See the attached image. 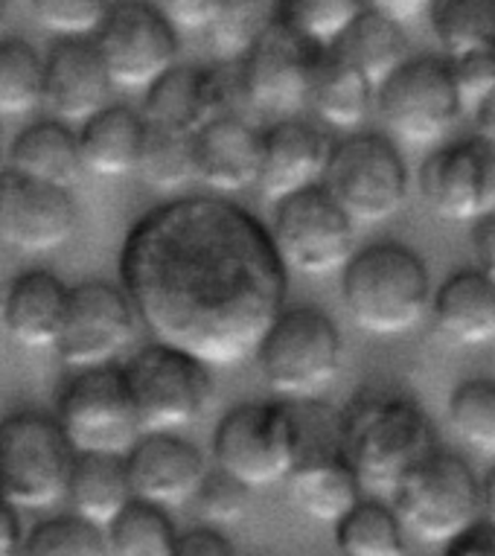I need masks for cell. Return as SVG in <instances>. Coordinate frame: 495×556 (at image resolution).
<instances>
[{
    "label": "cell",
    "instance_id": "obj_1",
    "mask_svg": "<svg viewBox=\"0 0 495 556\" xmlns=\"http://www.w3.org/2000/svg\"><path fill=\"white\" fill-rule=\"evenodd\" d=\"M117 268L152 341L211 370L254 358L289 294V271L266 225L219 195L173 199L140 216Z\"/></svg>",
    "mask_w": 495,
    "mask_h": 556
},
{
    "label": "cell",
    "instance_id": "obj_2",
    "mask_svg": "<svg viewBox=\"0 0 495 556\" xmlns=\"http://www.w3.org/2000/svg\"><path fill=\"white\" fill-rule=\"evenodd\" d=\"M341 448L361 493L391 502L405 475L434 452V426L411 396L365 391L341 414Z\"/></svg>",
    "mask_w": 495,
    "mask_h": 556
},
{
    "label": "cell",
    "instance_id": "obj_3",
    "mask_svg": "<svg viewBox=\"0 0 495 556\" xmlns=\"http://www.w3.org/2000/svg\"><path fill=\"white\" fill-rule=\"evenodd\" d=\"M341 303L367 336H408L429 315V268L403 242H373L341 268Z\"/></svg>",
    "mask_w": 495,
    "mask_h": 556
},
{
    "label": "cell",
    "instance_id": "obj_4",
    "mask_svg": "<svg viewBox=\"0 0 495 556\" xmlns=\"http://www.w3.org/2000/svg\"><path fill=\"white\" fill-rule=\"evenodd\" d=\"M259 374L277 402H313L341 374V332L315 306L283 309L254 353Z\"/></svg>",
    "mask_w": 495,
    "mask_h": 556
},
{
    "label": "cell",
    "instance_id": "obj_5",
    "mask_svg": "<svg viewBox=\"0 0 495 556\" xmlns=\"http://www.w3.org/2000/svg\"><path fill=\"white\" fill-rule=\"evenodd\" d=\"M140 434H178L211 408L213 370L161 341L138 346L119 365Z\"/></svg>",
    "mask_w": 495,
    "mask_h": 556
},
{
    "label": "cell",
    "instance_id": "obj_6",
    "mask_svg": "<svg viewBox=\"0 0 495 556\" xmlns=\"http://www.w3.org/2000/svg\"><path fill=\"white\" fill-rule=\"evenodd\" d=\"M74 448L55 417L15 410L0 420V498L18 513L50 510L65 498Z\"/></svg>",
    "mask_w": 495,
    "mask_h": 556
},
{
    "label": "cell",
    "instance_id": "obj_7",
    "mask_svg": "<svg viewBox=\"0 0 495 556\" xmlns=\"http://www.w3.org/2000/svg\"><path fill=\"white\" fill-rule=\"evenodd\" d=\"M388 504L405 536L422 545H449L452 539L481 521V481L467 460L431 452L405 475Z\"/></svg>",
    "mask_w": 495,
    "mask_h": 556
},
{
    "label": "cell",
    "instance_id": "obj_8",
    "mask_svg": "<svg viewBox=\"0 0 495 556\" xmlns=\"http://www.w3.org/2000/svg\"><path fill=\"white\" fill-rule=\"evenodd\" d=\"M321 187L353 228H373L405 207L408 169L391 137L356 131L332 147Z\"/></svg>",
    "mask_w": 495,
    "mask_h": 556
},
{
    "label": "cell",
    "instance_id": "obj_9",
    "mask_svg": "<svg viewBox=\"0 0 495 556\" xmlns=\"http://www.w3.org/2000/svg\"><path fill=\"white\" fill-rule=\"evenodd\" d=\"M297 455L292 410L285 402H242L213 431V469L248 493L285 483Z\"/></svg>",
    "mask_w": 495,
    "mask_h": 556
},
{
    "label": "cell",
    "instance_id": "obj_10",
    "mask_svg": "<svg viewBox=\"0 0 495 556\" xmlns=\"http://www.w3.org/2000/svg\"><path fill=\"white\" fill-rule=\"evenodd\" d=\"M379 117L388 135L405 147H443L467 114L452 83L449 62L437 55H417L377 91Z\"/></svg>",
    "mask_w": 495,
    "mask_h": 556
},
{
    "label": "cell",
    "instance_id": "obj_11",
    "mask_svg": "<svg viewBox=\"0 0 495 556\" xmlns=\"http://www.w3.org/2000/svg\"><path fill=\"white\" fill-rule=\"evenodd\" d=\"M53 417L74 455L126 457L140 438L119 365L71 376Z\"/></svg>",
    "mask_w": 495,
    "mask_h": 556
},
{
    "label": "cell",
    "instance_id": "obj_12",
    "mask_svg": "<svg viewBox=\"0 0 495 556\" xmlns=\"http://www.w3.org/2000/svg\"><path fill=\"white\" fill-rule=\"evenodd\" d=\"M245 93L239 83V64L221 62L216 67L204 64H175L147 93L140 117L147 128L166 135L195 137L213 119L245 117Z\"/></svg>",
    "mask_w": 495,
    "mask_h": 556
},
{
    "label": "cell",
    "instance_id": "obj_13",
    "mask_svg": "<svg viewBox=\"0 0 495 556\" xmlns=\"http://www.w3.org/2000/svg\"><path fill=\"white\" fill-rule=\"evenodd\" d=\"M268 233L285 271L306 277L341 274L350 256L356 254V228L323 187L303 190L275 204Z\"/></svg>",
    "mask_w": 495,
    "mask_h": 556
},
{
    "label": "cell",
    "instance_id": "obj_14",
    "mask_svg": "<svg viewBox=\"0 0 495 556\" xmlns=\"http://www.w3.org/2000/svg\"><path fill=\"white\" fill-rule=\"evenodd\" d=\"M323 53L327 50H318L292 29L275 24L254 50L237 62L248 114L266 117L268 126L301 117V111L309 105L315 71Z\"/></svg>",
    "mask_w": 495,
    "mask_h": 556
},
{
    "label": "cell",
    "instance_id": "obj_15",
    "mask_svg": "<svg viewBox=\"0 0 495 556\" xmlns=\"http://www.w3.org/2000/svg\"><path fill=\"white\" fill-rule=\"evenodd\" d=\"M140 320L119 286L85 280L71 286L67 315L55 353L74 374L114 367L135 344Z\"/></svg>",
    "mask_w": 495,
    "mask_h": 556
},
{
    "label": "cell",
    "instance_id": "obj_16",
    "mask_svg": "<svg viewBox=\"0 0 495 556\" xmlns=\"http://www.w3.org/2000/svg\"><path fill=\"white\" fill-rule=\"evenodd\" d=\"M93 45L119 91L147 93L178 64V33L149 0H114Z\"/></svg>",
    "mask_w": 495,
    "mask_h": 556
},
{
    "label": "cell",
    "instance_id": "obj_17",
    "mask_svg": "<svg viewBox=\"0 0 495 556\" xmlns=\"http://www.w3.org/2000/svg\"><path fill=\"white\" fill-rule=\"evenodd\" d=\"M420 195L434 216L478 222L495 213V147L481 137L443 143L420 166Z\"/></svg>",
    "mask_w": 495,
    "mask_h": 556
},
{
    "label": "cell",
    "instance_id": "obj_18",
    "mask_svg": "<svg viewBox=\"0 0 495 556\" xmlns=\"http://www.w3.org/2000/svg\"><path fill=\"white\" fill-rule=\"evenodd\" d=\"M76 204L67 190L27 181L3 169L0 175V248L24 256L53 254L71 242Z\"/></svg>",
    "mask_w": 495,
    "mask_h": 556
},
{
    "label": "cell",
    "instance_id": "obj_19",
    "mask_svg": "<svg viewBox=\"0 0 495 556\" xmlns=\"http://www.w3.org/2000/svg\"><path fill=\"white\" fill-rule=\"evenodd\" d=\"M123 460L131 498L166 513L193 502L207 475L199 446L181 434H140Z\"/></svg>",
    "mask_w": 495,
    "mask_h": 556
},
{
    "label": "cell",
    "instance_id": "obj_20",
    "mask_svg": "<svg viewBox=\"0 0 495 556\" xmlns=\"http://www.w3.org/2000/svg\"><path fill=\"white\" fill-rule=\"evenodd\" d=\"M330 137L306 119H280L263 131L257 192L266 204H280L297 192L321 187L332 155Z\"/></svg>",
    "mask_w": 495,
    "mask_h": 556
},
{
    "label": "cell",
    "instance_id": "obj_21",
    "mask_svg": "<svg viewBox=\"0 0 495 556\" xmlns=\"http://www.w3.org/2000/svg\"><path fill=\"white\" fill-rule=\"evenodd\" d=\"M45 62L41 105L50 119L65 126H82L105 109L111 93V79L93 38H67L55 41Z\"/></svg>",
    "mask_w": 495,
    "mask_h": 556
},
{
    "label": "cell",
    "instance_id": "obj_22",
    "mask_svg": "<svg viewBox=\"0 0 495 556\" xmlns=\"http://www.w3.org/2000/svg\"><path fill=\"white\" fill-rule=\"evenodd\" d=\"M71 286L53 271L33 268L0 289V329L24 350H55L65 327Z\"/></svg>",
    "mask_w": 495,
    "mask_h": 556
},
{
    "label": "cell",
    "instance_id": "obj_23",
    "mask_svg": "<svg viewBox=\"0 0 495 556\" xmlns=\"http://www.w3.org/2000/svg\"><path fill=\"white\" fill-rule=\"evenodd\" d=\"M263 131L242 117L213 119L193 137L195 184H204L213 195L230 199L257 187Z\"/></svg>",
    "mask_w": 495,
    "mask_h": 556
},
{
    "label": "cell",
    "instance_id": "obj_24",
    "mask_svg": "<svg viewBox=\"0 0 495 556\" xmlns=\"http://www.w3.org/2000/svg\"><path fill=\"white\" fill-rule=\"evenodd\" d=\"M285 486L303 516L332 528L365 498L361 483L344 457V448H321L301 455L285 478Z\"/></svg>",
    "mask_w": 495,
    "mask_h": 556
},
{
    "label": "cell",
    "instance_id": "obj_25",
    "mask_svg": "<svg viewBox=\"0 0 495 556\" xmlns=\"http://www.w3.org/2000/svg\"><path fill=\"white\" fill-rule=\"evenodd\" d=\"M429 318L455 346H484L495 341V283L478 268L449 274L431 294Z\"/></svg>",
    "mask_w": 495,
    "mask_h": 556
},
{
    "label": "cell",
    "instance_id": "obj_26",
    "mask_svg": "<svg viewBox=\"0 0 495 556\" xmlns=\"http://www.w3.org/2000/svg\"><path fill=\"white\" fill-rule=\"evenodd\" d=\"M79 161L97 178H126L138 173L147 143V123L129 105H105L76 131Z\"/></svg>",
    "mask_w": 495,
    "mask_h": 556
},
{
    "label": "cell",
    "instance_id": "obj_27",
    "mask_svg": "<svg viewBox=\"0 0 495 556\" xmlns=\"http://www.w3.org/2000/svg\"><path fill=\"white\" fill-rule=\"evenodd\" d=\"M3 169L27 181L71 192L85 173L76 131L59 119H38L12 140Z\"/></svg>",
    "mask_w": 495,
    "mask_h": 556
},
{
    "label": "cell",
    "instance_id": "obj_28",
    "mask_svg": "<svg viewBox=\"0 0 495 556\" xmlns=\"http://www.w3.org/2000/svg\"><path fill=\"white\" fill-rule=\"evenodd\" d=\"M65 502L71 516L105 533L131 502L126 460L117 455H74Z\"/></svg>",
    "mask_w": 495,
    "mask_h": 556
},
{
    "label": "cell",
    "instance_id": "obj_29",
    "mask_svg": "<svg viewBox=\"0 0 495 556\" xmlns=\"http://www.w3.org/2000/svg\"><path fill=\"white\" fill-rule=\"evenodd\" d=\"M330 53L339 55L341 62L365 76L373 91H379L411 59L405 27H396L394 21L382 18L370 10L361 12L344 29V36L330 47Z\"/></svg>",
    "mask_w": 495,
    "mask_h": 556
},
{
    "label": "cell",
    "instance_id": "obj_30",
    "mask_svg": "<svg viewBox=\"0 0 495 556\" xmlns=\"http://www.w3.org/2000/svg\"><path fill=\"white\" fill-rule=\"evenodd\" d=\"M373 105H377V91L365 76L327 50L309 91V109L318 114V119L330 128L356 135L361 123L370 117Z\"/></svg>",
    "mask_w": 495,
    "mask_h": 556
},
{
    "label": "cell",
    "instance_id": "obj_31",
    "mask_svg": "<svg viewBox=\"0 0 495 556\" xmlns=\"http://www.w3.org/2000/svg\"><path fill=\"white\" fill-rule=\"evenodd\" d=\"M429 24L443 59L495 53V0H431Z\"/></svg>",
    "mask_w": 495,
    "mask_h": 556
},
{
    "label": "cell",
    "instance_id": "obj_32",
    "mask_svg": "<svg viewBox=\"0 0 495 556\" xmlns=\"http://www.w3.org/2000/svg\"><path fill=\"white\" fill-rule=\"evenodd\" d=\"M335 547L341 556H405V530L379 498H361L335 525Z\"/></svg>",
    "mask_w": 495,
    "mask_h": 556
},
{
    "label": "cell",
    "instance_id": "obj_33",
    "mask_svg": "<svg viewBox=\"0 0 495 556\" xmlns=\"http://www.w3.org/2000/svg\"><path fill=\"white\" fill-rule=\"evenodd\" d=\"M277 24V0H221L204 33L219 62H242L259 38Z\"/></svg>",
    "mask_w": 495,
    "mask_h": 556
},
{
    "label": "cell",
    "instance_id": "obj_34",
    "mask_svg": "<svg viewBox=\"0 0 495 556\" xmlns=\"http://www.w3.org/2000/svg\"><path fill=\"white\" fill-rule=\"evenodd\" d=\"M178 536L169 513L131 498L105 530V545L109 556H175Z\"/></svg>",
    "mask_w": 495,
    "mask_h": 556
},
{
    "label": "cell",
    "instance_id": "obj_35",
    "mask_svg": "<svg viewBox=\"0 0 495 556\" xmlns=\"http://www.w3.org/2000/svg\"><path fill=\"white\" fill-rule=\"evenodd\" d=\"M45 62L24 38H0V117H27L41 109Z\"/></svg>",
    "mask_w": 495,
    "mask_h": 556
},
{
    "label": "cell",
    "instance_id": "obj_36",
    "mask_svg": "<svg viewBox=\"0 0 495 556\" xmlns=\"http://www.w3.org/2000/svg\"><path fill=\"white\" fill-rule=\"evenodd\" d=\"M365 12V0H277V24L318 50H330Z\"/></svg>",
    "mask_w": 495,
    "mask_h": 556
},
{
    "label": "cell",
    "instance_id": "obj_37",
    "mask_svg": "<svg viewBox=\"0 0 495 556\" xmlns=\"http://www.w3.org/2000/svg\"><path fill=\"white\" fill-rule=\"evenodd\" d=\"M449 426L455 438L481 457H495V382L467 379L449 393Z\"/></svg>",
    "mask_w": 495,
    "mask_h": 556
},
{
    "label": "cell",
    "instance_id": "obj_38",
    "mask_svg": "<svg viewBox=\"0 0 495 556\" xmlns=\"http://www.w3.org/2000/svg\"><path fill=\"white\" fill-rule=\"evenodd\" d=\"M140 181L157 192H178L195 181L193 137L166 135L147 128V143L138 164Z\"/></svg>",
    "mask_w": 495,
    "mask_h": 556
},
{
    "label": "cell",
    "instance_id": "obj_39",
    "mask_svg": "<svg viewBox=\"0 0 495 556\" xmlns=\"http://www.w3.org/2000/svg\"><path fill=\"white\" fill-rule=\"evenodd\" d=\"M21 556H109L105 533L76 516L38 521L21 545Z\"/></svg>",
    "mask_w": 495,
    "mask_h": 556
},
{
    "label": "cell",
    "instance_id": "obj_40",
    "mask_svg": "<svg viewBox=\"0 0 495 556\" xmlns=\"http://www.w3.org/2000/svg\"><path fill=\"white\" fill-rule=\"evenodd\" d=\"M33 18L55 41L97 38L114 0H29Z\"/></svg>",
    "mask_w": 495,
    "mask_h": 556
},
{
    "label": "cell",
    "instance_id": "obj_41",
    "mask_svg": "<svg viewBox=\"0 0 495 556\" xmlns=\"http://www.w3.org/2000/svg\"><path fill=\"white\" fill-rule=\"evenodd\" d=\"M190 504L204 521V528L219 530L245 519L248 507H251V493L219 469H207L202 486Z\"/></svg>",
    "mask_w": 495,
    "mask_h": 556
},
{
    "label": "cell",
    "instance_id": "obj_42",
    "mask_svg": "<svg viewBox=\"0 0 495 556\" xmlns=\"http://www.w3.org/2000/svg\"><path fill=\"white\" fill-rule=\"evenodd\" d=\"M446 62L464 111H472L495 88V53H469Z\"/></svg>",
    "mask_w": 495,
    "mask_h": 556
},
{
    "label": "cell",
    "instance_id": "obj_43",
    "mask_svg": "<svg viewBox=\"0 0 495 556\" xmlns=\"http://www.w3.org/2000/svg\"><path fill=\"white\" fill-rule=\"evenodd\" d=\"M152 7L178 36H199L211 29L221 0H152Z\"/></svg>",
    "mask_w": 495,
    "mask_h": 556
},
{
    "label": "cell",
    "instance_id": "obj_44",
    "mask_svg": "<svg viewBox=\"0 0 495 556\" xmlns=\"http://www.w3.org/2000/svg\"><path fill=\"white\" fill-rule=\"evenodd\" d=\"M175 556H237L233 547L219 530L213 528H193L178 536V545H175Z\"/></svg>",
    "mask_w": 495,
    "mask_h": 556
},
{
    "label": "cell",
    "instance_id": "obj_45",
    "mask_svg": "<svg viewBox=\"0 0 495 556\" xmlns=\"http://www.w3.org/2000/svg\"><path fill=\"white\" fill-rule=\"evenodd\" d=\"M443 547V556H495V528L481 519Z\"/></svg>",
    "mask_w": 495,
    "mask_h": 556
},
{
    "label": "cell",
    "instance_id": "obj_46",
    "mask_svg": "<svg viewBox=\"0 0 495 556\" xmlns=\"http://www.w3.org/2000/svg\"><path fill=\"white\" fill-rule=\"evenodd\" d=\"M431 0H365V10L394 21L396 27H408L422 15H429Z\"/></svg>",
    "mask_w": 495,
    "mask_h": 556
},
{
    "label": "cell",
    "instance_id": "obj_47",
    "mask_svg": "<svg viewBox=\"0 0 495 556\" xmlns=\"http://www.w3.org/2000/svg\"><path fill=\"white\" fill-rule=\"evenodd\" d=\"M472 248H475L478 271L484 274L490 283H495V213L475 222Z\"/></svg>",
    "mask_w": 495,
    "mask_h": 556
},
{
    "label": "cell",
    "instance_id": "obj_48",
    "mask_svg": "<svg viewBox=\"0 0 495 556\" xmlns=\"http://www.w3.org/2000/svg\"><path fill=\"white\" fill-rule=\"evenodd\" d=\"M21 545H24L21 513L0 498V556H21Z\"/></svg>",
    "mask_w": 495,
    "mask_h": 556
},
{
    "label": "cell",
    "instance_id": "obj_49",
    "mask_svg": "<svg viewBox=\"0 0 495 556\" xmlns=\"http://www.w3.org/2000/svg\"><path fill=\"white\" fill-rule=\"evenodd\" d=\"M472 114H475L478 137L495 147V88L486 93L484 100L478 102L475 109H472Z\"/></svg>",
    "mask_w": 495,
    "mask_h": 556
},
{
    "label": "cell",
    "instance_id": "obj_50",
    "mask_svg": "<svg viewBox=\"0 0 495 556\" xmlns=\"http://www.w3.org/2000/svg\"><path fill=\"white\" fill-rule=\"evenodd\" d=\"M481 519L495 528V469H490L481 481Z\"/></svg>",
    "mask_w": 495,
    "mask_h": 556
},
{
    "label": "cell",
    "instance_id": "obj_51",
    "mask_svg": "<svg viewBox=\"0 0 495 556\" xmlns=\"http://www.w3.org/2000/svg\"><path fill=\"white\" fill-rule=\"evenodd\" d=\"M7 15H10V10H7V0H0V38H3V29H7Z\"/></svg>",
    "mask_w": 495,
    "mask_h": 556
},
{
    "label": "cell",
    "instance_id": "obj_52",
    "mask_svg": "<svg viewBox=\"0 0 495 556\" xmlns=\"http://www.w3.org/2000/svg\"><path fill=\"white\" fill-rule=\"evenodd\" d=\"M0 175H3V155H0Z\"/></svg>",
    "mask_w": 495,
    "mask_h": 556
}]
</instances>
